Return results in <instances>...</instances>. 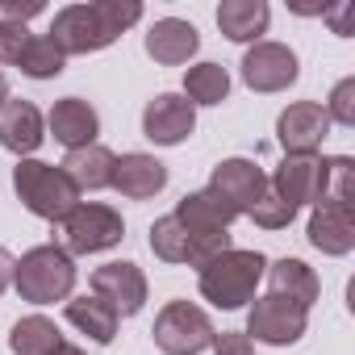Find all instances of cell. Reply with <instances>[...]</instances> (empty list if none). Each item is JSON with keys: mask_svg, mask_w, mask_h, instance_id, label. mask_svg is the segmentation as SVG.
I'll return each mask as SVG.
<instances>
[{"mask_svg": "<svg viewBox=\"0 0 355 355\" xmlns=\"http://www.w3.org/2000/svg\"><path fill=\"white\" fill-rule=\"evenodd\" d=\"M209 193L218 201H226L234 214H251L259 205V197L268 193V175L251 159H222L209 175Z\"/></svg>", "mask_w": 355, "mask_h": 355, "instance_id": "cell-9", "label": "cell"}, {"mask_svg": "<svg viewBox=\"0 0 355 355\" xmlns=\"http://www.w3.org/2000/svg\"><path fill=\"white\" fill-rule=\"evenodd\" d=\"M197 46H201L197 26L180 21V17H163V21H155L150 34H146V55H150L155 63H163V67L189 63V59L197 55Z\"/></svg>", "mask_w": 355, "mask_h": 355, "instance_id": "cell-18", "label": "cell"}, {"mask_svg": "<svg viewBox=\"0 0 355 355\" xmlns=\"http://www.w3.org/2000/svg\"><path fill=\"white\" fill-rule=\"evenodd\" d=\"M184 92H189V105H222L226 92H230V76H226L222 63L189 67V76H184Z\"/></svg>", "mask_w": 355, "mask_h": 355, "instance_id": "cell-25", "label": "cell"}, {"mask_svg": "<svg viewBox=\"0 0 355 355\" xmlns=\"http://www.w3.org/2000/svg\"><path fill=\"white\" fill-rule=\"evenodd\" d=\"M150 251H155L163 263H193V243H189L184 226L175 222L171 214L150 226Z\"/></svg>", "mask_w": 355, "mask_h": 355, "instance_id": "cell-26", "label": "cell"}, {"mask_svg": "<svg viewBox=\"0 0 355 355\" xmlns=\"http://www.w3.org/2000/svg\"><path fill=\"white\" fill-rule=\"evenodd\" d=\"M142 17L138 0H92V5H67L55 13L51 26V42L63 55H92L105 51L109 42H117L134 21Z\"/></svg>", "mask_w": 355, "mask_h": 355, "instance_id": "cell-1", "label": "cell"}, {"mask_svg": "<svg viewBox=\"0 0 355 355\" xmlns=\"http://www.w3.org/2000/svg\"><path fill=\"white\" fill-rule=\"evenodd\" d=\"M351 13H355V9H351V5H343V9H334V13H326V17H330V21H334V30H338V34H343V38H347V34H351Z\"/></svg>", "mask_w": 355, "mask_h": 355, "instance_id": "cell-35", "label": "cell"}, {"mask_svg": "<svg viewBox=\"0 0 355 355\" xmlns=\"http://www.w3.org/2000/svg\"><path fill=\"white\" fill-rule=\"evenodd\" d=\"M0 13H5V21L26 26L30 17H38V13H42V0H0Z\"/></svg>", "mask_w": 355, "mask_h": 355, "instance_id": "cell-33", "label": "cell"}, {"mask_svg": "<svg viewBox=\"0 0 355 355\" xmlns=\"http://www.w3.org/2000/svg\"><path fill=\"white\" fill-rule=\"evenodd\" d=\"M9 105V80H5V71H0V109Z\"/></svg>", "mask_w": 355, "mask_h": 355, "instance_id": "cell-37", "label": "cell"}, {"mask_svg": "<svg viewBox=\"0 0 355 355\" xmlns=\"http://www.w3.org/2000/svg\"><path fill=\"white\" fill-rule=\"evenodd\" d=\"M92 297H101L117 318H134L142 309V301H146V276L130 259L105 263V268L92 272Z\"/></svg>", "mask_w": 355, "mask_h": 355, "instance_id": "cell-10", "label": "cell"}, {"mask_svg": "<svg viewBox=\"0 0 355 355\" xmlns=\"http://www.w3.org/2000/svg\"><path fill=\"white\" fill-rule=\"evenodd\" d=\"M125 234L121 226V214L109 209V205H76L67 218H63V251L67 255H96V251H109L117 247Z\"/></svg>", "mask_w": 355, "mask_h": 355, "instance_id": "cell-7", "label": "cell"}, {"mask_svg": "<svg viewBox=\"0 0 355 355\" xmlns=\"http://www.w3.org/2000/svg\"><path fill=\"white\" fill-rule=\"evenodd\" d=\"M201 272V297L218 309H239L255 297L263 272H268V259L259 251H222L214 255L209 263L197 268Z\"/></svg>", "mask_w": 355, "mask_h": 355, "instance_id": "cell-2", "label": "cell"}, {"mask_svg": "<svg viewBox=\"0 0 355 355\" xmlns=\"http://www.w3.org/2000/svg\"><path fill=\"white\" fill-rule=\"evenodd\" d=\"M13 184H17V197L26 201V209L46 218V222H63L80 205V189L71 184V175L63 167H55V163L21 159L13 167Z\"/></svg>", "mask_w": 355, "mask_h": 355, "instance_id": "cell-5", "label": "cell"}, {"mask_svg": "<svg viewBox=\"0 0 355 355\" xmlns=\"http://www.w3.org/2000/svg\"><path fill=\"white\" fill-rule=\"evenodd\" d=\"M171 218L184 226V234H189V243H193V268H201V263H209L214 255L230 251V222H234L239 214H234L226 201H218L209 189H205V193H189L180 205H175Z\"/></svg>", "mask_w": 355, "mask_h": 355, "instance_id": "cell-3", "label": "cell"}, {"mask_svg": "<svg viewBox=\"0 0 355 355\" xmlns=\"http://www.w3.org/2000/svg\"><path fill=\"white\" fill-rule=\"evenodd\" d=\"M326 117H330V121H338V125H355V80L334 84L330 105H326Z\"/></svg>", "mask_w": 355, "mask_h": 355, "instance_id": "cell-30", "label": "cell"}, {"mask_svg": "<svg viewBox=\"0 0 355 355\" xmlns=\"http://www.w3.org/2000/svg\"><path fill=\"white\" fill-rule=\"evenodd\" d=\"M121 197L130 201H146L155 193H163L167 184V167L155 159V155H142V150H130L121 159H113V180H109Z\"/></svg>", "mask_w": 355, "mask_h": 355, "instance_id": "cell-16", "label": "cell"}, {"mask_svg": "<svg viewBox=\"0 0 355 355\" xmlns=\"http://www.w3.org/2000/svg\"><path fill=\"white\" fill-rule=\"evenodd\" d=\"M42 113L30 101H9L0 109V142H5L13 155H34L42 146Z\"/></svg>", "mask_w": 355, "mask_h": 355, "instance_id": "cell-19", "label": "cell"}, {"mask_svg": "<svg viewBox=\"0 0 355 355\" xmlns=\"http://www.w3.org/2000/svg\"><path fill=\"white\" fill-rule=\"evenodd\" d=\"M13 268H17V259H13L5 247H0V293H5V288L13 284Z\"/></svg>", "mask_w": 355, "mask_h": 355, "instance_id": "cell-34", "label": "cell"}, {"mask_svg": "<svg viewBox=\"0 0 355 355\" xmlns=\"http://www.w3.org/2000/svg\"><path fill=\"white\" fill-rule=\"evenodd\" d=\"M13 284L21 293V301L30 305H55V301H67L71 288H76V263L63 247L46 243V247H34L21 255V263L13 268Z\"/></svg>", "mask_w": 355, "mask_h": 355, "instance_id": "cell-4", "label": "cell"}, {"mask_svg": "<svg viewBox=\"0 0 355 355\" xmlns=\"http://www.w3.org/2000/svg\"><path fill=\"white\" fill-rule=\"evenodd\" d=\"M268 280H272V293H276V297H288V301H297V305H305V309H309V305L318 301V293H322L313 268H305L301 259H276L272 272H268Z\"/></svg>", "mask_w": 355, "mask_h": 355, "instance_id": "cell-22", "label": "cell"}, {"mask_svg": "<svg viewBox=\"0 0 355 355\" xmlns=\"http://www.w3.org/2000/svg\"><path fill=\"white\" fill-rule=\"evenodd\" d=\"M318 201L355 205V163L347 155L322 159V193H318Z\"/></svg>", "mask_w": 355, "mask_h": 355, "instance_id": "cell-27", "label": "cell"}, {"mask_svg": "<svg viewBox=\"0 0 355 355\" xmlns=\"http://www.w3.org/2000/svg\"><path fill=\"white\" fill-rule=\"evenodd\" d=\"M214 355H255V351H251V338L247 334L222 330V334H214Z\"/></svg>", "mask_w": 355, "mask_h": 355, "instance_id": "cell-32", "label": "cell"}, {"mask_svg": "<svg viewBox=\"0 0 355 355\" xmlns=\"http://www.w3.org/2000/svg\"><path fill=\"white\" fill-rule=\"evenodd\" d=\"M305 322H309L305 305L268 293V297H255V305L247 313V338L268 343V347H293L305 334Z\"/></svg>", "mask_w": 355, "mask_h": 355, "instance_id": "cell-8", "label": "cell"}, {"mask_svg": "<svg viewBox=\"0 0 355 355\" xmlns=\"http://www.w3.org/2000/svg\"><path fill=\"white\" fill-rule=\"evenodd\" d=\"M30 38H34V34H30L26 26L0 17V63H17V59H21V51L30 46Z\"/></svg>", "mask_w": 355, "mask_h": 355, "instance_id": "cell-31", "label": "cell"}, {"mask_svg": "<svg viewBox=\"0 0 355 355\" xmlns=\"http://www.w3.org/2000/svg\"><path fill=\"white\" fill-rule=\"evenodd\" d=\"M309 243L322 255H347L355 247V205L318 201L309 218Z\"/></svg>", "mask_w": 355, "mask_h": 355, "instance_id": "cell-15", "label": "cell"}, {"mask_svg": "<svg viewBox=\"0 0 355 355\" xmlns=\"http://www.w3.org/2000/svg\"><path fill=\"white\" fill-rule=\"evenodd\" d=\"M247 218H251L255 226H263V230H284V226H288V222L297 218V209H293L288 201H280V197H276V193L268 189V193L259 197V205H255V209H251Z\"/></svg>", "mask_w": 355, "mask_h": 355, "instance_id": "cell-29", "label": "cell"}, {"mask_svg": "<svg viewBox=\"0 0 355 355\" xmlns=\"http://www.w3.org/2000/svg\"><path fill=\"white\" fill-rule=\"evenodd\" d=\"M243 80L251 92H284L297 84V55L284 42H255L243 55Z\"/></svg>", "mask_w": 355, "mask_h": 355, "instance_id": "cell-11", "label": "cell"}, {"mask_svg": "<svg viewBox=\"0 0 355 355\" xmlns=\"http://www.w3.org/2000/svg\"><path fill=\"white\" fill-rule=\"evenodd\" d=\"M51 355H84V351H80V347H71V343H59Z\"/></svg>", "mask_w": 355, "mask_h": 355, "instance_id": "cell-36", "label": "cell"}, {"mask_svg": "<svg viewBox=\"0 0 355 355\" xmlns=\"http://www.w3.org/2000/svg\"><path fill=\"white\" fill-rule=\"evenodd\" d=\"M17 67H21L30 80H55V76L67 67V55H63L51 38H30V46L21 51Z\"/></svg>", "mask_w": 355, "mask_h": 355, "instance_id": "cell-28", "label": "cell"}, {"mask_svg": "<svg viewBox=\"0 0 355 355\" xmlns=\"http://www.w3.org/2000/svg\"><path fill=\"white\" fill-rule=\"evenodd\" d=\"M51 134H55V142H63L67 150H80V146H92V142H96L101 117H96V109H92L88 101L63 96V101H55V109H51Z\"/></svg>", "mask_w": 355, "mask_h": 355, "instance_id": "cell-17", "label": "cell"}, {"mask_svg": "<svg viewBox=\"0 0 355 355\" xmlns=\"http://www.w3.org/2000/svg\"><path fill=\"white\" fill-rule=\"evenodd\" d=\"M155 343L163 355H201L205 347H214V322L205 318V309L189 305V301H171L163 305V313L155 318Z\"/></svg>", "mask_w": 355, "mask_h": 355, "instance_id": "cell-6", "label": "cell"}, {"mask_svg": "<svg viewBox=\"0 0 355 355\" xmlns=\"http://www.w3.org/2000/svg\"><path fill=\"white\" fill-rule=\"evenodd\" d=\"M67 322L80 326L92 343H113L117 338V313L101 297H71L67 301Z\"/></svg>", "mask_w": 355, "mask_h": 355, "instance_id": "cell-23", "label": "cell"}, {"mask_svg": "<svg viewBox=\"0 0 355 355\" xmlns=\"http://www.w3.org/2000/svg\"><path fill=\"white\" fill-rule=\"evenodd\" d=\"M197 130V109L189 105V96L175 92H159L146 109H142V134L159 146H175Z\"/></svg>", "mask_w": 355, "mask_h": 355, "instance_id": "cell-13", "label": "cell"}, {"mask_svg": "<svg viewBox=\"0 0 355 355\" xmlns=\"http://www.w3.org/2000/svg\"><path fill=\"white\" fill-rule=\"evenodd\" d=\"M326 134H330V117L318 101H297L276 117V138L284 155H313Z\"/></svg>", "mask_w": 355, "mask_h": 355, "instance_id": "cell-12", "label": "cell"}, {"mask_svg": "<svg viewBox=\"0 0 355 355\" xmlns=\"http://www.w3.org/2000/svg\"><path fill=\"white\" fill-rule=\"evenodd\" d=\"M59 343H63L59 326H55L51 318H42V313H30V318H21V322L9 330L13 355H51Z\"/></svg>", "mask_w": 355, "mask_h": 355, "instance_id": "cell-24", "label": "cell"}, {"mask_svg": "<svg viewBox=\"0 0 355 355\" xmlns=\"http://www.w3.org/2000/svg\"><path fill=\"white\" fill-rule=\"evenodd\" d=\"M113 150H105L101 142H92V146H80V150H67V159H63V171L71 175V184L84 193H96V189H109V180H113Z\"/></svg>", "mask_w": 355, "mask_h": 355, "instance_id": "cell-21", "label": "cell"}, {"mask_svg": "<svg viewBox=\"0 0 355 355\" xmlns=\"http://www.w3.org/2000/svg\"><path fill=\"white\" fill-rule=\"evenodd\" d=\"M268 189L280 201H288L293 209L318 205V193H322V159H313V155H288L276 167V175L268 180Z\"/></svg>", "mask_w": 355, "mask_h": 355, "instance_id": "cell-14", "label": "cell"}, {"mask_svg": "<svg viewBox=\"0 0 355 355\" xmlns=\"http://www.w3.org/2000/svg\"><path fill=\"white\" fill-rule=\"evenodd\" d=\"M268 21H272V9L263 0H222L218 5V26L230 42H259Z\"/></svg>", "mask_w": 355, "mask_h": 355, "instance_id": "cell-20", "label": "cell"}]
</instances>
